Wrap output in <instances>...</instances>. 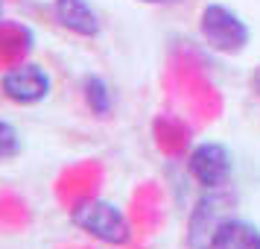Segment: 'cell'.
<instances>
[{
    "label": "cell",
    "mask_w": 260,
    "mask_h": 249,
    "mask_svg": "<svg viewBox=\"0 0 260 249\" xmlns=\"http://www.w3.org/2000/svg\"><path fill=\"white\" fill-rule=\"evenodd\" d=\"M184 167H187V176L202 190L228 188V182L234 176V155L219 141H199L187 153Z\"/></svg>",
    "instance_id": "obj_4"
},
{
    "label": "cell",
    "mask_w": 260,
    "mask_h": 249,
    "mask_svg": "<svg viewBox=\"0 0 260 249\" xmlns=\"http://www.w3.org/2000/svg\"><path fill=\"white\" fill-rule=\"evenodd\" d=\"M237 217V197L228 188L202 190L193 202L184 226V246L187 249H213L225 226Z\"/></svg>",
    "instance_id": "obj_1"
},
{
    "label": "cell",
    "mask_w": 260,
    "mask_h": 249,
    "mask_svg": "<svg viewBox=\"0 0 260 249\" xmlns=\"http://www.w3.org/2000/svg\"><path fill=\"white\" fill-rule=\"evenodd\" d=\"M138 3H146V6H164V3H173V0H138Z\"/></svg>",
    "instance_id": "obj_10"
},
{
    "label": "cell",
    "mask_w": 260,
    "mask_h": 249,
    "mask_svg": "<svg viewBox=\"0 0 260 249\" xmlns=\"http://www.w3.org/2000/svg\"><path fill=\"white\" fill-rule=\"evenodd\" d=\"M82 100H85V108L100 120L111 118V112H114L111 85H108V79H103L100 73H85L82 76Z\"/></svg>",
    "instance_id": "obj_7"
},
{
    "label": "cell",
    "mask_w": 260,
    "mask_h": 249,
    "mask_svg": "<svg viewBox=\"0 0 260 249\" xmlns=\"http://www.w3.org/2000/svg\"><path fill=\"white\" fill-rule=\"evenodd\" d=\"M0 18H3V0H0Z\"/></svg>",
    "instance_id": "obj_12"
},
{
    "label": "cell",
    "mask_w": 260,
    "mask_h": 249,
    "mask_svg": "<svg viewBox=\"0 0 260 249\" xmlns=\"http://www.w3.org/2000/svg\"><path fill=\"white\" fill-rule=\"evenodd\" d=\"M254 88H257V94H260V68L254 71Z\"/></svg>",
    "instance_id": "obj_11"
},
{
    "label": "cell",
    "mask_w": 260,
    "mask_h": 249,
    "mask_svg": "<svg viewBox=\"0 0 260 249\" xmlns=\"http://www.w3.org/2000/svg\"><path fill=\"white\" fill-rule=\"evenodd\" d=\"M199 38L202 44L222 56H240L251 41V26L243 15L225 3H205L199 12Z\"/></svg>",
    "instance_id": "obj_3"
},
{
    "label": "cell",
    "mask_w": 260,
    "mask_h": 249,
    "mask_svg": "<svg viewBox=\"0 0 260 249\" xmlns=\"http://www.w3.org/2000/svg\"><path fill=\"white\" fill-rule=\"evenodd\" d=\"M21 150H24L21 132L15 129V123L0 118V161H12V158H18Z\"/></svg>",
    "instance_id": "obj_9"
},
{
    "label": "cell",
    "mask_w": 260,
    "mask_h": 249,
    "mask_svg": "<svg viewBox=\"0 0 260 249\" xmlns=\"http://www.w3.org/2000/svg\"><path fill=\"white\" fill-rule=\"evenodd\" d=\"M0 91L15 106H38L50 97L53 79L36 62H18L0 73Z\"/></svg>",
    "instance_id": "obj_5"
},
{
    "label": "cell",
    "mask_w": 260,
    "mask_h": 249,
    "mask_svg": "<svg viewBox=\"0 0 260 249\" xmlns=\"http://www.w3.org/2000/svg\"><path fill=\"white\" fill-rule=\"evenodd\" d=\"M213 249H260V226H254L246 217H234L225 226Z\"/></svg>",
    "instance_id": "obj_8"
},
{
    "label": "cell",
    "mask_w": 260,
    "mask_h": 249,
    "mask_svg": "<svg viewBox=\"0 0 260 249\" xmlns=\"http://www.w3.org/2000/svg\"><path fill=\"white\" fill-rule=\"evenodd\" d=\"M71 223L82 232V235L94 237L106 246H126L132 240V223L126 211L117 202L103 200V197H91L73 205Z\"/></svg>",
    "instance_id": "obj_2"
},
{
    "label": "cell",
    "mask_w": 260,
    "mask_h": 249,
    "mask_svg": "<svg viewBox=\"0 0 260 249\" xmlns=\"http://www.w3.org/2000/svg\"><path fill=\"white\" fill-rule=\"evenodd\" d=\"M53 18L61 30L79 38H96L103 30V21L88 0H53Z\"/></svg>",
    "instance_id": "obj_6"
}]
</instances>
